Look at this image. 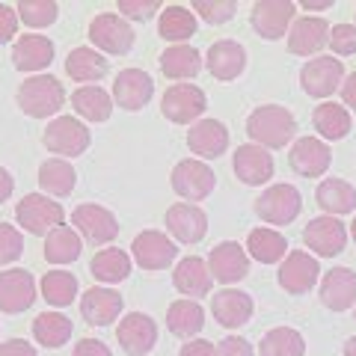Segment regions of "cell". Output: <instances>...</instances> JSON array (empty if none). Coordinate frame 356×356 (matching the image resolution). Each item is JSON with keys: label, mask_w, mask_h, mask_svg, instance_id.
<instances>
[{"label": "cell", "mask_w": 356, "mask_h": 356, "mask_svg": "<svg viewBox=\"0 0 356 356\" xmlns=\"http://www.w3.org/2000/svg\"><path fill=\"white\" fill-rule=\"evenodd\" d=\"M166 226H170L172 238L181 243H199L208 232V217L199 205L191 202H178L166 211Z\"/></svg>", "instance_id": "7402d4cb"}, {"label": "cell", "mask_w": 356, "mask_h": 356, "mask_svg": "<svg viewBox=\"0 0 356 356\" xmlns=\"http://www.w3.org/2000/svg\"><path fill=\"white\" fill-rule=\"evenodd\" d=\"M63 205L54 202L44 193H27L21 202L15 205V220L18 226H24L30 235H44L48 238L54 229L63 226Z\"/></svg>", "instance_id": "3957f363"}, {"label": "cell", "mask_w": 356, "mask_h": 356, "mask_svg": "<svg viewBox=\"0 0 356 356\" xmlns=\"http://www.w3.org/2000/svg\"><path fill=\"white\" fill-rule=\"evenodd\" d=\"M74 226L77 232L89 241V243H110L116 235H119V220L113 211H107L102 205H81V208H74Z\"/></svg>", "instance_id": "ac0fdd59"}, {"label": "cell", "mask_w": 356, "mask_h": 356, "mask_svg": "<svg viewBox=\"0 0 356 356\" xmlns=\"http://www.w3.org/2000/svg\"><path fill=\"white\" fill-rule=\"evenodd\" d=\"M312 119H315V128L324 140H344L350 134V113L341 104H332V102L318 104Z\"/></svg>", "instance_id": "ab89813d"}, {"label": "cell", "mask_w": 356, "mask_h": 356, "mask_svg": "<svg viewBox=\"0 0 356 356\" xmlns=\"http://www.w3.org/2000/svg\"><path fill=\"white\" fill-rule=\"evenodd\" d=\"M300 6L309 9V13H312V9H330V6H332V0H303Z\"/></svg>", "instance_id": "6f0895ef"}, {"label": "cell", "mask_w": 356, "mask_h": 356, "mask_svg": "<svg viewBox=\"0 0 356 356\" xmlns=\"http://www.w3.org/2000/svg\"><path fill=\"white\" fill-rule=\"evenodd\" d=\"M303 241L312 252L332 259V255H339L348 247V229H344V222H339V217L324 214V217L309 220V226L303 229Z\"/></svg>", "instance_id": "5bb4252c"}, {"label": "cell", "mask_w": 356, "mask_h": 356, "mask_svg": "<svg viewBox=\"0 0 356 356\" xmlns=\"http://www.w3.org/2000/svg\"><path fill=\"white\" fill-rule=\"evenodd\" d=\"M232 166H235V175L250 187H259L273 178V154L261 146H255V143L238 146Z\"/></svg>", "instance_id": "44dd1931"}, {"label": "cell", "mask_w": 356, "mask_h": 356, "mask_svg": "<svg viewBox=\"0 0 356 356\" xmlns=\"http://www.w3.org/2000/svg\"><path fill=\"white\" fill-rule=\"evenodd\" d=\"M208 270L222 285L241 282L243 276L250 273V252H247V247H241V243H235V241L217 243V247L211 250V255H208Z\"/></svg>", "instance_id": "30bf717a"}, {"label": "cell", "mask_w": 356, "mask_h": 356, "mask_svg": "<svg viewBox=\"0 0 356 356\" xmlns=\"http://www.w3.org/2000/svg\"><path fill=\"white\" fill-rule=\"evenodd\" d=\"M341 98H344V104L356 110V72L341 83Z\"/></svg>", "instance_id": "11a10c76"}, {"label": "cell", "mask_w": 356, "mask_h": 356, "mask_svg": "<svg viewBox=\"0 0 356 356\" xmlns=\"http://www.w3.org/2000/svg\"><path fill=\"white\" fill-rule=\"evenodd\" d=\"M42 297L48 300L51 306H72L74 303V297H77V280H74V273L69 270H51V273H44V280H42Z\"/></svg>", "instance_id": "7bdbcfd3"}, {"label": "cell", "mask_w": 356, "mask_h": 356, "mask_svg": "<svg viewBox=\"0 0 356 356\" xmlns=\"http://www.w3.org/2000/svg\"><path fill=\"white\" fill-rule=\"evenodd\" d=\"M252 297L247 291H238V288H226L211 300V312H214L217 324H222L226 330H238L243 324H250L252 318Z\"/></svg>", "instance_id": "d4e9b609"}, {"label": "cell", "mask_w": 356, "mask_h": 356, "mask_svg": "<svg viewBox=\"0 0 356 356\" xmlns=\"http://www.w3.org/2000/svg\"><path fill=\"white\" fill-rule=\"evenodd\" d=\"M172 282L187 300H196V297H208L211 285H214V276L208 270V261L196 259V255H187V259L178 261Z\"/></svg>", "instance_id": "83f0119b"}, {"label": "cell", "mask_w": 356, "mask_h": 356, "mask_svg": "<svg viewBox=\"0 0 356 356\" xmlns=\"http://www.w3.org/2000/svg\"><path fill=\"white\" fill-rule=\"evenodd\" d=\"M217 356H252V344L241 336H229L217 344Z\"/></svg>", "instance_id": "f907efd6"}, {"label": "cell", "mask_w": 356, "mask_h": 356, "mask_svg": "<svg viewBox=\"0 0 356 356\" xmlns=\"http://www.w3.org/2000/svg\"><path fill=\"white\" fill-rule=\"evenodd\" d=\"M294 13L297 6L291 0H259L250 13V21H252V30L259 33L261 39H282L288 33V24L294 21Z\"/></svg>", "instance_id": "9c48e42d"}, {"label": "cell", "mask_w": 356, "mask_h": 356, "mask_svg": "<svg viewBox=\"0 0 356 356\" xmlns=\"http://www.w3.org/2000/svg\"><path fill=\"white\" fill-rule=\"evenodd\" d=\"M300 83L312 98H330L344 83V65L336 57H315L300 69Z\"/></svg>", "instance_id": "ba28073f"}, {"label": "cell", "mask_w": 356, "mask_h": 356, "mask_svg": "<svg viewBox=\"0 0 356 356\" xmlns=\"http://www.w3.org/2000/svg\"><path fill=\"white\" fill-rule=\"evenodd\" d=\"M321 276V267L315 261V255H309L303 250H294L285 255V261L280 264V273H276V280H280V288L288 294H306L315 288Z\"/></svg>", "instance_id": "8fae6325"}, {"label": "cell", "mask_w": 356, "mask_h": 356, "mask_svg": "<svg viewBox=\"0 0 356 356\" xmlns=\"http://www.w3.org/2000/svg\"><path fill=\"white\" fill-rule=\"evenodd\" d=\"M208 107V98L199 86L193 83H175L163 92V102H161V110L163 116L175 122V125H191L193 119H199L205 113Z\"/></svg>", "instance_id": "52a82bcc"}, {"label": "cell", "mask_w": 356, "mask_h": 356, "mask_svg": "<svg viewBox=\"0 0 356 356\" xmlns=\"http://www.w3.org/2000/svg\"><path fill=\"white\" fill-rule=\"evenodd\" d=\"M205 65L217 81H235V77H241V72L247 69V51H243V44L232 42V39H220L208 48Z\"/></svg>", "instance_id": "603a6c76"}, {"label": "cell", "mask_w": 356, "mask_h": 356, "mask_svg": "<svg viewBox=\"0 0 356 356\" xmlns=\"http://www.w3.org/2000/svg\"><path fill=\"white\" fill-rule=\"evenodd\" d=\"M54 60V42L48 36L27 33L13 44V63L18 72H42Z\"/></svg>", "instance_id": "f1b7e54d"}, {"label": "cell", "mask_w": 356, "mask_h": 356, "mask_svg": "<svg viewBox=\"0 0 356 356\" xmlns=\"http://www.w3.org/2000/svg\"><path fill=\"white\" fill-rule=\"evenodd\" d=\"M13 191H15V178L0 166V202H6V199L13 196Z\"/></svg>", "instance_id": "9f6ffc18"}, {"label": "cell", "mask_w": 356, "mask_h": 356, "mask_svg": "<svg viewBox=\"0 0 356 356\" xmlns=\"http://www.w3.org/2000/svg\"><path fill=\"white\" fill-rule=\"evenodd\" d=\"M315 202L321 205V211H327V217L350 214L356 208V187L348 184L344 178H327V181L318 184Z\"/></svg>", "instance_id": "f546056e"}, {"label": "cell", "mask_w": 356, "mask_h": 356, "mask_svg": "<svg viewBox=\"0 0 356 356\" xmlns=\"http://www.w3.org/2000/svg\"><path fill=\"white\" fill-rule=\"evenodd\" d=\"M21 252H24V238H21V232L15 226L0 222V267L21 259Z\"/></svg>", "instance_id": "bcb514c9"}, {"label": "cell", "mask_w": 356, "mask_h": 356, "mask_svg": "<svg viewBox=\"0 0 356 356\" xmlns=\"http://www.w3.org/2000/svg\"><path fill=\"white\" fill-rule=\"evenodd\" d=\"M154 95V81L143 69H125L116 74L113 102L122 110H143Z\"/></svg>", "instance_id": "ffe728a7"}, {"label": "cell", "mask_w": 356, "mask_h": 356, "mask_svg": "<svg viewBox=\"0 0 356 356\" xmlns=\"http://www.w3.org/2000/svg\"><path fill=\"white\" fill-rule=\"evenodd\" d=\"M330 48L339 57H350L356 54V27L353 24H336L330 30Z\"/></svg>", "instance_id": "7dc6e473"}, {"label": "cell", "mask_w": 356, "mask_h": 356, "mask_svg": "<svg viewBox=\"0 0 356 356\" xmlns=\"http://www.w3.org/2000/svg\"><path fill=\"white\" fill-rule=\"evenodd\" d=\"M107 69H110V63L102 57V51H95V48H74L69 57H65V74L81 83L102 81Z\"/></svg>", "instance_id": "d6a6232c"}, {"label": "cell", "mask_w": 356, "mask_h": 356, "mask_svg": "<svg viewBox=\"0 0 356 356\" xmlns=\"http://www.w3.org/2000/svg\"><path fill=\"white\" fill-rule=\"evenodd\" d=\"M15 9H18V18L27 27H48L57 21V13H60V6L54 0H21Z\"/></svg>", "instance_id": "ee69618b"}, {"label": "cell", "mask_w": 356, "mask_h": 356, "mask_svg": "<svg viewBox=\"0 0 356 356\" xmlns=\"http://www.w3.org/2000/svg\"><path fill=\"white\" fill-rule=\"evenodd\" d=\"M175 243L163 235V232H140L137 238L131 243V255L134 261H137L143 270H163V267H170L172 259H175Z\"/></svg>", "instance_id": "9a60e30c"}, {"label": "cell", "mask_w": 356, "mask_h": 356, "mask_svg": "<svg viewBox=\"0 0 356 356\" xmlns=\"http://www.w3.org/2000/svg\"><path fill=\"white\" fill-rule=\"evenodd\" d=\"M350 235H353V241H356V217H353V222H350Z\"/></svg>", "instance_id": "91938a15"}, {"label": "cell", "mask_w": 356, "mask_h": 356, "mask_svg": "<svg viewBox=\"0 0 356 356\" xmlns=\"http://www.w3.org/2000/svg\"><path fill=\"white\" fill-rule=\"evenodd\" d=\"M247 134L255 146L261 149H285L297 134V119L288 107L280 104H264L255 107L247 119Z\"/></svg>", "instance_id": "6da1fadb"}, {"label": "cell", "mask_w": 356, "mask_h": 356, "mask_svg": "<svg viewBox=\"0 0 356 356\" xmlns=\"http://www.w3.org/2000/svg\"><path fill=\"white\" fill-rule=\"evenodd\" d=\"M81 250H83V241L72 226H57L44 238V259L51 264H69L81 255Z\"/></svg>", "instance_id": "74e56055"}, {"label": "cell", "mask_w": 356, "mask_h": 356, "mask_svg": "<svg viewBox=\"0 0 356 356\" xmlns=\"http://www.w3.org/2000/svg\"><path fill=\"white\" fill-rule=\"evenodd\" d=\"M247 252L261 264H276V261H285L288 241L273 229H252L247 238Z\"/></svg>", "instance_id": "e575fe53"}, {"label": "cell", "mask_w": 356, "mask_h": 356, "mask_svg": "<svg viewBox=\"0 0 356 356\" xmlns=\"http://www.w3.org/2000/svg\"><path fill=\"white\" fill-rule=\"evenodd\" d=\"M330 24L324 18H297L291 30H288V51L297 54V57H312V54L324 51L330 44Z\"/></svg>", "instance_id": "d6986e66"}, {"label": "cell", "mask_w": 356, "mask_h": 356, "mask_svg": "<svg viewBox=\"0 0 356 356\" xmlns=\"http://www.w3.org/2000/svg\"><path fill=\"white\" fill-rule=\"evenodd\" d=\"M119 13L122 18L149 21L154 13H161V3L158 0H119Z\"/></svg>", "instance_id": "c3c4849f"}, {"label": "cell", "mask_w": 356, "mask_h": 356, "mask_svg": "<svg viewBox=\"0 0 356 356\" xmlns=\"http://www.w3.org/2000/svg\"><path fill=\"white\" fill-rule=\"evenodd\" d=\"M344 356H356V336L344 341Z\"/></svg>", "instance_id": "680465c9"}, {"label": "cell", "mask_w": 356, "mask_h": 356, "mask_svg": "<svg viewBox=\"0 0 356 356\" xmlns=\"http://www.w3.org/2000/svg\"><path fill=\"white\" fill-rule=\"evenodd\" d=\"M33 300H36V282L24 267L0 273V312L18 315V312H27L33 306Z\"/></svg>", "instance_id": "2e32d148"}, {"label": "cell", "mask_w": 356, "mask_h": 356, "mask_svg": "<svg viewBox=\"0 0 356 356\" xmlns=\"http://www.w3.org/2000/svg\"><path fill=\"white\" fill-rule=\"evenodd\" d=\"M166 327L178 339H193L199 330L205 327V312L196 300H175L166 309Z\"/></svg>", "instance_id": "1f68e13d"}, {"label": "cell", "mask_w": 356, "mask_h": 356, "mask_svg": "<svg viewBox=\"0 0 356 356\" xmlns=\"http://www.w3.org/2000/svg\"><path fill=\"white\" fill-rule=\"evenodd\" d=\"M196 33V15L184 6H166L158 18V36L166 42L184 44Z\"/></svg>", "instance_id": "d590c367"}, {"label": "cell", "mask_w": 356, "mask_h": 356, "mask_svg": "<svg viewBox=\"0 0 356 356\" xmlns=\"http://www.w3.org/2000/svg\"><path fill=\"white\" fill-rule=\"evenodd\" d=\"M259 353L261 356H303L306 341L291 327H276L270 332H264V339L259 344Z\"/></svg>", "instance_id": "b9f144b4"}, {"label": "cell", "mask_w": 356, "mask_h": 356, "mask_svg": "<svg viewBox=\"0 0 356 356\" xmlns=\"http://www.w3.org/2000/svg\"><path fill=\"white\" fill-rule=\"evenodd\" d=\"M321 303L332 312H344L356 303V273L350 267H332L321 282Z\"/></svg>", "instance_id": "4316f807"}, {"label": "cell", "mask_w": 356, "mask_h": 356, "mask_svg": "<svg viewBox=\"0 0 356 356\" xmlns=\"http://www.w3.org/2000/svg\"><path fill=\"white\" fill-rule=\"evenodd\" d=\"M288 161H291V170L303 178H318L330 170L332 163V152L324 140L318 137H300L291 152H288Z\"/></svg>", "instance_id": "e0dca14e"}, {"label": "cell", "mask_w": 356, "mask_h": 356, "mask_svg": "<svg viewBox=\"0 0 356 356\" xmlns=\"http://www.w3.org/2000/svg\"><path fill=\"white\" fill-rule=\"evenodd\" d=\"M193 13L202 15L208 24H226V21L235 18L238 3H235V0H196Z\"/></svg>", "instance_id": "f6af8a7d"}, {"label": "cell", "mask_w": 356, "mask_h": 356, "mask_svg": "<svg viewBox=\"0 0 356 356\" xmlns=\"http://www.w3.org/2000/svg\"><path fill=\"white\" fill-rule=\"evenodd\" d=\"M300 208H303V199L294 184H273L255 199V214L270 226H285V222L297 220Z\"/></svg>", "instance_id": "5b68a950"}, {"label": "cell", "mask_w": 356, "mask_h": 356, "mask_svg": "<svg viewBox=\"0 0 356 356\" xmlns=\"http://www.w3.org/2000/svg\"><path fill=\"white\" fill-rule=\"evenodd\" d=\"M65 104V89L57 77L36 74L27 77L18 89V107L33 119H48Z\"/></svg>", "instance_id": "7a4b0ae2"}, {"label": "cell", "mask_w": 356, "mask_h": 356, "mask_svg": "<svg viewBox=\"0 0 356 356\" xmlns=\"http://www.w3.org/2000/svg\"><path fill=\"white\" fill-rule=\"evenodd\" d=\"M89 270L98 282H122L131 276V255L125 250H102L89 261Z\"/></svg>", "instance_id": "f35d334b"}, {"label": "cell", "mask_w": 356, "mask_h": 356, "mask_svg": "<svg viewBox=\"0 0 356 356\" xmlns=\"http://www.w3.org/2000/svg\"><path fill=\"white\" fill-rule=\"evenodd\" d=\"M116 339L128 356H146L158 344V327L143 312H128L116 327Z\"/></svg>", "instance_id": "4fadbf2b"}, {"label": "cell", "mask_w": 356, "mask_h": 356, "mask_svg": "<svg viewBox=\"0 0 356 356\" xmlns=\"http://www.w3.org/2000/svg\"><path fill=\"white\" fill-rule=\"evenodd\" d=\"M89 39H92L95 48L104 51V54H128L131 44H134V30L122 15L104 13V15L92 18V24H89Z\"/></svg>", "instance_id": "7c38bea8"}, {"label": "cell", "mask_w": 356, "mask_h": 356, "mask_svg": "<svg viewBox=\"0 0 356 356\" xmlns=\"http://www.w3.org/2000/svg\"><path fill=\"white\" fill-rule=\"evenodd\" d=\"M161 72L172 81H191L202 72V57L191 44H172L161 54Z\"/></svg>", "instance_id": "4dcf8cb0"}, {"label": "cell", "mask_w": 356, "mask_h": 356, "mask_svg": "<svg viewBox=\"0 0 356 356\" xmlns=\"http://www.w3.org/2000/svg\"><path fill=\"white\" fill-rule=\"evenodd\" d=\"M172 191L187 199V202H202L205 196L214 193V184H217V175L208 163L202 161H178L175 170H172Z\"/></svg>", "instance_id": "8992f818"}, {"label": "cell", "mask_w": 356, "mask_h": 356, "mask_svg": "<svg viewBox=\"0 0 356 356\" xmlns=\"http://www.w3.org/2000/svg\"><path fill=\"white\" fill-rule=\"evenodd\" d=\"M18 33V9L0 3V44L9 42Z\"/></svg>", "instance_id": "681fc988"}, {"label": "cell", "mask_w": 356, "mask_h": 356, "mask_svg": "<svg viewBox=\"0 0 356 356\" xmlns=\"http://www.w3.org/2000/svg\"><path fill=\"white\" fill-rule=\"evenodd\" d=\"M0 356H39V353L24 339H9V341L0 344Z\"/></svg>", "instance_id": "f5cc1de1"}, {"label": "cell", "mask_w": 356, "mask_h": 356, "mask_svg": "<svg viewBox=\"0 0 356 356\" xmlns=\"http://www.w3.org/2000/svg\"><path fill=\"white\" fill-rule=\"evenodd\" d=\"M187 146L199 158H220L229 149V131L217 119H199L187 131Z\"/></svg>", "instance_id": "484cf974"}, {"label": "cell", "mask_w": 356, "mask_h": 356, "mask_svg": "<svg viewBox=\"0 0 356 356\" xmlns=\"http://www.w3.org/2000/svg\"><path fill=\"white\" fill-rule=\"evenodd\" d=\"M39 184L48 196H69L77 184V172L65 158H51L39 166Z\"/></svg>", "instance_id": "836d02e7"}, {"label": "cell", "mask_w": 356, "mask_h": 356, "mask_svg": "<svg viewBox=\"0 0 356 356\" xmlns=\"http://www.w3.org/2000/svg\"><path fill=\"white\" fill-rule=\"evenodd\" d=\"M33 336L44 348H63L65 341L72 339V321L60 315V312H42V315L33 321Z\"/></svg>", "instance_id": "60d3db41"}, {"label": "cell", "mask_w": 356, "mask_h": 356, "mask_svg": "<svg viewBox=\"0 0 356 356\" xmlns=\"http://www.w3.org/2000/svg\"><path fill=\"white\" fill-rule=\"evenodd\" d=\"M178 356H217V348L208 339H191Z\"/></svg>", "instance_id": "db71d44e"}, {"label": "cell", "mask_w": 356, "mask_h": 356, "mask_svg": "<svg viewBox=\"0 0 356 356\" xmlns=\"http://www.w3.org/2000/svg\"><path fill=\"white\" fill-rule=\"evenodd\" d=\"M81 315L89 327H107L122 315V294L113 288H89L81 297Z\"/></svg>", "instance_id": "cb8c5ba5"}, {"label": "cell", "mask_w": 356, "mask_h": 356, "mask_svg": "<svg viewBox=\"0 0 356 356\" xmlns=\"http://www.w3.org/2000/svg\"><path fill=\"white\" fill-rule=\"evenodd\" d=\"M72 356H113L110 353V348L104 341H98V339H81L74 344V353Z\"/></svg>", "instance_id": "816d5d0a"}, {"label": "cell", "mask_w": 356, "mask_h": 356, "mask_svg": "<svg viewBox=\"0 0 356 356\" xmlns=\"http://www.w3.org/2000/svg\"><path fill=\"white\" fill-rule=\"evenodd\" d=\"M72 104L77 110V116H83L89 122H107L113 113V98H110L102 86H81L74 89Z\"/></svg>", "instance_id": "8d00e7d4"}, {"label": "cell", "mask_w": 356, "mask_h": 356, "mask_svg": "<svg viewBox=\"0 0 356 356\" xmlns=\"http://www.w3.org/2000/svg\"><path fill=\"white\" fill-rule=\"evenodd\" d=\"M44 149L63 158H77L89 149V128L83 122H77L74 116H57L42 134Z\"/></svg>", "instance_id": "277c9868"}]
</instances>
